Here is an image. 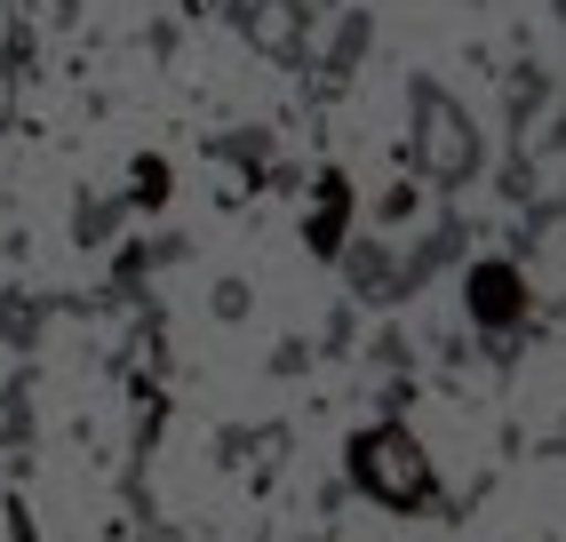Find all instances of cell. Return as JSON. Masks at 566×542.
Segmentation results:
<instances>
[{
  "instance_id": "cell-2",
  "label": "cell",
  "mask_w": 566,
  "mask_h": 542,
  "mask_svg": "<svg viewBox=\"0 0 566 542\" xmlns=\"http://www.w3.org/2000/svg\"><path fill=\"white\" fill-rule=\"evenodd\" d=\"M511 312H518L511 271H479V320H511Z\"/></svg>"
},
{
  "instance_id": "cell-1",
  "label": "cell",
  "mask_w": 566,
  "mask_h": 542,
  "mask_svg": "<svg viewBox=\"0 0 566 542\" xmlns=\"http://www.w3.org/2000/svg\"><path fill=\"white\" fill-rule=\"evenodd\" d=\"M359 479L384 494V502H423V494H431V462H423V447H415V439L375 431V439H359Z\"/></svg>"
}]
</instances>
